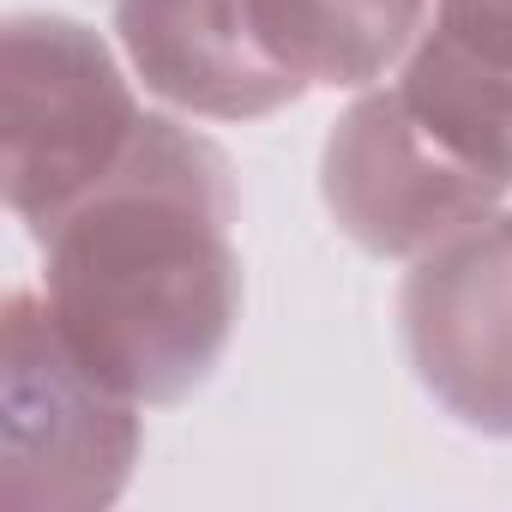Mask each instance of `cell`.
Here are the masks:
<instances>
[{"label": "cell", "mask_w": 512, "mask_h": 512, "mask_svg": "<svg viewBox=\"0 0 512 512\" xmlns=\"http://www.w3.org/2000/svg\"><path fill=\"white\" fill-rule=\"evenodd\" d=\"M229 157L145 115L127 157L43 235V302L61 338L133 404L193 398L241 314Z\"/></svg>", "instance_id": "1"}, {"label": "cell", "mask_w": 512, "mask_h": 512, "mask_svg": "<svg viewBox=\"0 0 512 512\" xmlns=\"http://www.w3.org/2000/svg\"><path fill=\"white\" fill-rule=\"evenodd\" d=\"M0 121H7V205L43 235L133 145L145 109L103 37L61 13H13L0 31Z\"/></svg>", "instance_id": "2"}, {"label": "cell", "mask_w": 512, "mask_h": 512, "mask_svg": "<svg viewBox=\"0 0 512 512\" xmlns=\"http://www.w3.org/2000/svg\"><path fill=\"white\" fill-rule=\"evenodd\" d=\"M0 434V500L13 512H97L139 464V404L61 338L31 290L7 296Z\"/></svg>", "instance_id": "3"}, {"label": "cell", "mask_w": 512, "mask_h": 512, "mask_svg": "<svg viewBox=\"0 0 512 512\" xmlns=\"http://www.w3.org/2000/svg\"><path fill=\"white\" fill-rule=\"evenodd\" d=\"M398 332L422 392L476 434L512 440V211H488L404 272Z\"/></svg>", "instance_id": "4"}, {"label": "cell", "mask_w": 512, "mask_h": 512, "mask_svg": "<svg viewBox=\"0 0 512 512\" xmlns=\"http://www.w3.org/2000/svg\"><path fill=\"white\" fill-rule=\"evenodd\" d=\"M320 193L332 223L380 260H404V253L416 260L506 199L404 109L398 85L362 91L332 121L320 151Z\"/></svg>", "instance_id": "5"}, {"label": "cell", "mask_w": 512, "mask_h": 512, "mask_svg": "<svg viewBox=\"0 0 512 512\" xmlns=\"http://www.w3.org/2000/svg\"><path fill=\"white\" fill-rule=\"evenodd\" d=\"M115 37L163 103L211 121H260L308 85L266 49L253 0H115Z\"/></svg>", "instance_id": "6"}, {"label": "cell", "mask_w": 512, "mask_h": 512, "mask_svg": "<svg viewBox=\"0 0 512 512\" xmlns=\"http://www.w3.org/2000/svg\"><path fill=\"white\" fill-rule=\"evenodd\" d=\"M392 85L458 163L512 193V61H488L434 25L410 43Z\"/></svg>", "instance_id": "7"}, {"label": "cell", "mask_w": 512, "mask_h": 512, "mask_svg": "<svg viewBox=\"0 0 512 512\" xmlns=\"http://www.w3.org/2000/svg\"><path fill=\"white\" fill-rule=\"evenodd\" d=\"M253 7L266 49L302 85L362 91L410 55L428 0H253Z\"/></svg>", "instance_id": "8"}, {"label": "cell", "mask_w": 512, "mask_h": 512, "mask_svg": "<svg viewBox=\"0 0 512 512\" xmlns=\"http://www.w3.org/2000/svg\"><path fill=\"white\" fill-rule=\"evenodd\" d=\"M434 25L488 61H512V0H434Z\"/></svg>", "instance_id": "9"}]
</instances>
